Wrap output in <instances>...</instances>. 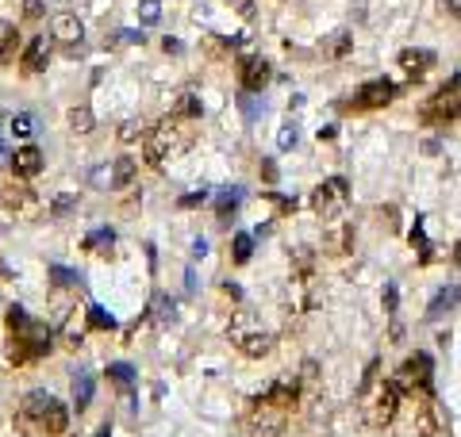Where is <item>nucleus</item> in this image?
I'll use <instances>...</instances> for the list:
<instances>
[{
	"mask_svg": "<svg viewBox=\"0 0 461 437\" xmlns=\"http://www.w3.org/2000/svg\"><path fill=\"white\" fill-rule=\"evenodd\" d=\"M43 165H46V157H43V150H39V146H20V150L12 154V173L20 177V180L39 177V173H43Z\"/></svg>",
	"mask_w": 461,
	"mask_h": 437,
	"instance_id": "4468645a",
	"label": "nucleus"
},
{
	"mask_svg": "<svg viewBox=\"0 0 461 437\" xmlns=\"http://www.w3.org/2000/svg\"><path fill=\"white\" fill-rule=\"evenodd\" d=\"M135 157L131 154H119L116 165H112V188H131V180H135Z\"/></svg>",
	"mask_w": 461,
	"mask_h": 437,
	"instance_id": "6ab92c4d",
	"label": "nucleus"
},
{
	"mask_svg": "<svg viewBox=\"0 0 461 437\" xmlns=\"http://www.w3.org/2000/svg\"><path fill=\"white\" fill-rule=\"evenodd\" d=\"M396 384L403 387V395H435V360H430V353L403 357Z\"/></svg>",
	"mask_w": 461,
	"mask_h": 437,
	"instance_id": "39448f33",
	"label": "nucleus"
},
{
	"mask_svg": "<svg viewBox=\"0 0 461 437\" xmlns=\"http://www.w3.org/2000/svg\"><path fill=\"white\" fill-rule=\"evenodd\" d=\"M457 299H461V288H457V284H450V288L435 292V299H430V307H427V319H438L442 311H450Z\"/></svg>",
	"mask_w": 461,
	"mask_h": 437,
	"instance_id": "4be33fe9",
	"label": "nucleus"
},
{
	"mask_svg": "<svg viewBox=\"0 0 461 437\" xmlns=\"http://www.w3.org/2000/svg\"><path fill=\"white\" fill-rule=\"evenodd\" d=\"M354 245V226H342V231L331 238V253H346Z\"/></svg>",
	"mask_w": 461,
	"mask_h": 437,
	"instance_id": "72a5a7b5",
	"label": "nucleus"
},
{
	"mask_svg": "<svg viewBox=\"0 0 461 437\" xmlns=\"http://www.w3.org/2000/svg\"><path fill=\"white\" fill-rule=\"evenodd\" d=\"M261 399L273 406H281V411H293V406L300 403V380L296 376H281V380H273V384L261 392Z\"/></svg>",
	"mask_w": 461,
	"mask_h": 437,
	"instance_id": "ddd939ff",
	"label": "nucleus"
},
{
	"mask_svg": "<svg viewBox=\"0 0 461 437\" xmlns=\"http://www.w3.org/2000/svg\"><path fill=\"white\" fill-rule=\"evenodd\" d=\"M169 116H177V119H200L204 108H200V100H196V92L185 89L181 96H177V104H173V111H169Z\"/></svg>",
	"mask_w": 461,
	"mask_h": 437,
	"instance_id": "aec40b11",
	"label": "nucleus"
},
{
	"mask_svg": "<svg viewBox=\"0 0 461 437\" xmlns=\"http://www.w3.org/2000/svg\"><path fill=\"white\" fill-rule=\"evenodd\" d=\"M234 8H239V12L246 16V20H250V16H254V4H250V0H234Z\"/></svg>",
	"mask_w": 461,
	"mask_h": 437,
	"instance_id": "c03bdc74",
	"label": "nucleus"
},
{
	"mask_svg": "<svg viewBox=\"0 0 461 437\" xmlns=\"http://www.w3.org/2000/svg\"><path fill=\"white\" fill-rule=\"evenodd\" d=\"M231 258H234V265H246L254 258V234H239V238H234Z\"/></svg>",
	"mask_w": 461,
	"mask_h": 437,
	"instance_id": "cd10ccee",
	"label": "nucleus"
},
{
	"mask_svg": "<svg viewBox=\"0 0 461 437\" xmlns=\"http://www.w3.org/2000/svg\"><path fill=\"white\" fill-rule=\"evenodd\" d=\"M293 142H296V123H285V127H281V135H277V146L288 150Z\"/></svg>",
	"mask_w": 461,
	"mask_h": 437,
	"instance_id": "58836bf2",
	"label": "nucleus"
},
{
	"mask_svg": "<svg viewBox=\"0 0 461 437\" xmlns=\"http://www.w3.org/2000/svg\"><path fill=\"white\" fill-rule=\"evenodd\" d=\"M419 411H416V437H442L446 430V414H442L435 395H416Z\"/></svg>",
	"mask_w": 461,
	"mask_h": 437,
	"instance_id": "1a4fd4ad",
	"label": "nucleus"
},
{
	"mask_svg": "<svg viewBox=\"0 0 461 437\" xmlns=\"http://www.w3.org/2000/svg\"><path fill=\"white\" fill-rule=\"evenodd\" d=\"M50 280L58 284V288H81V272L62 269V265H54V269H50Z\"/></svg>",
	"mask_w": 461,
	"mask_h": 437,
	"instance_id": "c85d7f7f",
	"label": "nucleus"
},
{
	"mask_svg": "<svg viewBox=\"0 0 461 437\" xmlns=\"http://www.w3.org/2000/svg\"><path fill=\"white\" fill-rule=\"evenodd\" d=\"M0 199H4V207H8V211H16V215H35V211H39V199H35V192L27 184H8Z\"/></svg>",
	"mask_w": 461,
	"mask_h": 437,
	"instance_id": "dca6fc26",
	"label": "nucleus"
},
{
	"mask_svg": "<svg viewBox=\"0 0 461 437\" xmlns=\"http://www.w3.org/2000/svg\"><path fill=\"white\" fill-rule=\"evenodd\" d=\"M381 303H384V311H389V315H392V311H396V303H400V288H396V284H384V292H381Z\"/></svg>",
	"mask_w": 461,
	"mask_h": 437,
	"instance_id": "c9c22d12",
	"label": "nucleus"
},
{
	"mask_svg": "<svg viewBox=\"0 0 461 437\" xmlns=\"http://www.w3.org/2000/svg\"><path fill=\"white\" fill-rule=\"evenodd\" d=\"M65 123H70L73 135H89V131H92V111L85 108V104H77V108L65 111Z\"/></svg>",
	"mask_w": 461,
	"mask_h": 437,
	"instance_id": "b1692460",
	"label": "nucleus"
},
{
	"mask_svg": "<svg viewBox=\"0 0 461 437\" xmlns=\"http://www.w3.org/2000/svg\"><path fill=\"white\" fill-rule=\"evenodd\" d=\"M81 35H85V27L81 20L73 12H58L50 20V39L54 43H65V46H73V43H81Z\"/></svg>",
	"mask_w": 461,
	"mask_h": 437,
	"instance_id": "2eb2a0df",
	"label": "nucleus"
},
{
	"mask_svg": "<svg viewBox=\"0 0 461 437\" xmlns=\"http://www.w3.org/2000/svg\"><path fill=\"white\" fill-rule=\"evenodd\" d=\"M8 131H12V138H31L35 135V116L31 111H20V116L8 123Z\"/></svg>",
	"mask_w": 461,
	"mask_h": 437,
	"instance_id": "a878e982",
	"label": "nucleus"
},
{
	"mask_svg": "<svg viewBox=\"0 0 461 437\" xmlns=\"http://www.w3.org/2000/svg\"><path fill=\"white\" fill-rule=\"evenodd\" d=\"M162 46H166V50H169V54H181V50H185V46H181V43H177V39H166Z\"/></svg>",
	"mask_w": 461,
	"mask_h": 437,
	"instance_id": "a18cd8bd",
	"label": "nucleus"
},
{
	"mask_svg": "<svg viewBox=\"0 0 461 437\" xmlns=\"http://www.w3.org/2000/svg\"><path fill=\"white\" fill-rule=\"evenodd\" d=\"M97 437H112V426H100V433Z\"/></svg>",
	"mask_w": 461,
	"mask_h": 437,
	"instance_id": "8fccbe9b",
	"label": "nucleus"
},
{
	"mask_svg": "<svg viewBox=\"0 0 461 437\" xmlns=\"http://www.w3.org/2000/svg\"><path fill=\"white\" fill-rule=\"evenodd\" d=\"M8 334H12V341H8V360H12V365H35V360H43L54 345L50 326L39 322V319H31L20 303L8 311Z\"/></svg>",
	"mask_w": 461,
	"mask_h": 437,
	"instance_id": "f03ea898",
	"label": "nucleus"
},
{
	"mask_svg": "<svg viewBox=\"0 0 461 437\" xmlns=\"http://www.w3.org/2000/svg\"><path fill=\"white\" fill-rule=\"evenodd\" d=\"M457 77L450 81V84H442V89L430 96L427 104L419 108V119L423 123H430V127H442V123H454L461 116V92H457Z\"/></svg>",
	"mask_w": 461,
	"mask_h": 437,
	"instance_id": "423d86ee",
	"label": "nucleus"
},
{
	"mask_svg": "<svg viewBox=\"0 0 461 437\" xmlns=\"http://www.w3.org/2000/svg\"><path fill=\"white\" fill-rule=\"evenodd\" d=\"M189 142H192V131L185 127V119L166 116L154 131L143 135V161L150 169H162L166 157H177L181 150H189Z\"/></svg>",
	"mask_w": 461,
	"mask_h": 437,
	"instance_id": "7ed1b4c3",
	"label": "nucleus"
},
{
	"mask_svg": "<svg viewBox=\"0 0 461 437\" xmlns=\"http://www.w3.org/2000/svg\"><path fill=\"white\" fill-rule=\"evenodd\" d=\"M346 204H350V184H346L342 177H331V180H323V184L312 192V211L319 215V218H338L346 211Z\"/></svg>",
	"mask_w": 461,
	"mask_h": 437,
	"instance_id": "6e6552de",
	"label": "nucleus"
},
{
	"mask_svg": "<svg viewBox=\"0 0 461 437\" xmlns=\"http://www.w3.org/2000/svg\"><path fill=\"white\" fill-rule=\"evenodd\" d=\"M234 338V345L242 349L246 357H266V353H273V345H277V338L269 334V330H261V326H250V330H239V334H231Z\"/></svg>",
	"mask_w": 461,
	"mask_h": 437,
	"instance_id": "f8f14e48",
	"label": "nucleus"
},
{
	"mask_svg": "<svg viewBox=\"0 0 461 437\" xmlns=\"http://www.w3.org/2000/svg\"><path fill=\"white\" fill-rule=\"evenodd\" d=\"M204 50H208L212 58H223V54H227V43L215 39V35H208V39H204Z\"/></svg>",
	"mask_w": 461,
	"mask_h": 437,
	"instance_id": "ea45409f",
	"label": "nucleus"
},
{
	"mask_svg": "<svg viewBox=\"0 0 461 437\" xmlns=\"http://www.w3.org/2000/svg\"><path fill=\"white\" fill-rule=\"evenodd\" d=\"M285 426H288V411L266 403L261 395L250 403V418H246V433L250 437H285Z\"/></svg>",
	"mask_w": 461,
	"mask_h": 437,
	"instance_id": "0eeeda50",
	"label": "nucleus"
},
{
	"mask_svg": "<svg viewBox=\"0 0 461 437\" xmlns=\"http://www.w3.org/2000/svg\"><path fill=\"white\" fill-rule=\"evenodd\" d=\"M139 16H143V23H154L158 16H162V4H158V0H143V8H139Z\"/></svg>",
	"mask_w": 461,
	"mask_h": 437,
	"instance_id": "e433bc0d",
	"label": "nucleus"
},
{
	"mask_svg": "<svg viewBox=\"0 0 461 437\" xmlns=\"http://www.w3.org/2000/svg\"><path fill=\"white\" fill-rule=\"evenodd\" d=\"M396 84H392L389 77H381V81H369V84H362L357 89V96H354V108H365V111H373V108H384V104H392L396 100Z\"/></svg>",
	"mask_w": 461,
	"mask_h": 437,
	"instance_id": "9d476101",
	"label": "nucleus"
},
{
	"mask_svg": "<svg viewBox=\"0 0 461 437\" xmlns=\"http://www.w3.org/2000/svg\"><path fill=\"white\" fill-rule=\"evenodd\" d=\"M204 196H208V192H189V196L181 199V207H196V204H204Z\"/></svg>",
	"mask_w": 461,
	"mask_h": 437,
	"instance_id": "79ce46f5",
	"label": "nucleus"
},
{
	"mask_svg": "<svg viewBox=\"0 0 461 437\" xmlns=\"http://www.w3.org/2000/svg\"><path fill=\"white\" fill-rule=\"evenodd\" d=\"M411 245L419 250V261H430V245H427V234H423V218H416V231H411Z\"/></svg>",
	"mask_w": 461,
	"mask_h": 437,
	"instance_id": "2f4dec72",
	"label": "nucleus"
},
{
	"mask_svg": "<svg viewBox=\"0 0 461 437\" xmlns=\"http://www.w3.org/2000/svg\"><path fill=\"white\" fill-rule=\"evenodd\" d=\"M73 207H77V196H70V192H62V196H54V199H50V215H54V218L70 215Z\"/></svg>",
	"mask_w": 461,
	"mask_h": 437,
	"instance_id": "c756f323",
	"label": "nucleus"
},
{
	"mask_svg": "<svg viewBox=\"0 0 461 437\" xmlns=\"http://www.w3.org/2000/svg\"><path fill=\"white\" fill-rule=\"evenodd\" d=\"M85 311H89V330H116V319H112L104 307H97V303H89V307H85Z\"/></svg>",
	"mask_w": 461,
	"mask_h": 437,
	"instance_id": "bb28decb",
	"label": "nucleus"
},
{
	"mask_svg": "<svg viewBox=\"0 0 461 437\" xmlns=\"http://www.w3.org/2000/svg\"><path fill=\"white\" fill-rule=\"evenodd\" d=\"M108 376L116 380L119 387H131V384H135V368H131V365H108Z\"/></svg>",
	"mask_w": 461,
	"mask_h": 437,
	"instance_id": "7c9ffc66",
	"label": "nucleus"
},
{
	"mask_svg": "<svg viewBox=\"0 0 461 437\" xmlns=\"http://www.w3.org/2000/svg\"><path fill=\"white\" fill-rule=\"evenodd\" d=\"M112 245H116V231H112V226H97V231H89V238H85V250L89 253H112Z\"/></svg>",
	"mask_w": 461,
	"mask_h": 437,
	"instance_id": "412c9836",
	"label": "nucleus"
},
{
	"mask_svg": "<svg viewBox=\"0 0 461 437\" xmlns=\"http://www.w3.org/2000/svg\"><path fill=\"white\" fill-rule=\"evenodd\" d=\"M454 265L461 269V238H457V245H454Z\"/></svg>",
	"mask_w": 461,
	"mask_h": 437,
	"instance_id": "09e8293b",
	"label": "nucleus"
},
{
	"mask_svg": "<svg viewBox=\"0 0 461 437\" xmlns=\"http://www.w3.org/2000/svg\"><path fill=\"white\" fill-rule=\"evenodd\" d=\"M92 403V376L89 372H73V406L85 411Z\"/></svg>",
	"mask_w": 461,
	"mask_h": 437,
	"instance_id": "5701e85b",
	"label": "nucleus"
},
{
	"mask_svg": "<svg viewBox=\"0 0 461 437\" xmlns=\"http://www.w3.org/2000/svg\"><path fill=\"white\" fill-rule=\"evenodd\" d=\"M269 77H273V65L266 58H258V54H250V58L239 62V81H242L246 92H261L269 84Z\"/></svg>",
	"mask_w": 461,
	"mask_h": 437,
	"instance_id": "9b49d317",
	"label": "nucleus"
},
{
	"mask_svg": "<svg viewBox=\"0 0 461 437\" xmlns=\"http://www.w3.org/2000/svg\"><path fill=\"white\" fill-rule=\"evenodd\" d=\"M16 46H20V31L16 27H0V65H12Z\"/></svg>",
	"mask_w": 461,
	"mask_h": 437,
	"instance_id": "393cba45",
	"label": "nucleus"
},
{
	"mask_svg": "<svg viewBox=\"0 0 461 437\" xmlns=\"http://www.w3.org/2000/svg\"><path fill=\"white\" fill-rule=\"evenodd\" d=\"M381 215L389 218V226H396V207H381Z\"/></svg>",
	"mask_w": 461,
	"mask_h": 437,
	"instance_id": "de8ad7c7",
	"label": "nucleus"
},
{
	"mask_svg": "<svg viewBox=\"0 0 461 437\" xmlns=\"http://www.w3.org/2000/svg\"><path fill=\"white\" fill-rule=\"evenodd\" d=\"M70 426V411L50 392H27L16 406V433L20 437H62Z\"/></svg>",
	"mask_w": 461,
	"mask_h": 437,
	"instance_id": "f257e3e1",
	"label": "nucleus"
},
{
	"mask_svg": "<svg viewBox=\"0 0 461 437\" xmlns=\"http://www.w3.org/2000/svg\"><path fill=\"white\" fill-rule=\"evenodd\" d=\"M23 16H27V20H39V16H43V0H27Z\"/></svg>",
	"mask_w": 461,
	"mask_h": 437,
	"instance_id": "a19ab883",
	"label": "nucleus"
},
{
	"mask_svg": "<svg viewBox=\"0 0 461 437\" xmlns=\"http://www.w3.org/2000/svg\"><path fill=\"white\" fill-rule=\"evenodd\" d=\"M389 334H392L389 341H403V326H400V322H392V330H389Z\"/></svg>",
	"mask_w": 461,
	"mask_h": 437,
	"instance_id": "49530a36",
	"label": "nucleus"
},
{
	"mask_svg": "<svg viewBox=\"0 0 461 437\" xmlns=\"http://www.w3.org/2000/svg\"><path fill=\"white\" fill-rule=\"evenodd\" d=\"M239 199H242V192H223L219 196V204H215V211H219V218L227 223V215H234V207H239Z\"/></svg>",
	"mask_w": 461,
	"mask_h": 437,
	"instance_id": "473e14b6",
	"label": "nucleus"
},
{
	"mask_svg": "<svg viewBox=\"0 0 461 437\" xmlns=\"http://www.w3.org/2000/svg\"><path fill=\"white\" fill-rule=\"evenodd\" d=\"M204 253H208V242L196 238V242H192V258H204Z\"/></svg>",
	"mask_w": 461,
	"mask_h": 437,
	"instance_id": "37998d69",
	"label": "nucleus"
},
{
	"mask_svg": "<svg viewBox=\"0 0 461 437\" xmlns=\"http://www.w3.org/2000/svg\"><path fill=\"white\" fill-rule=\"evenodd\" d=\"M143 135H146L143 123H124V127H119V142H139Z\"/></svg>",
	"mask_w": 461,
	"mask_h": 437,
	"instance_id": "f704fd0d",
	"label": "nucleus"
},
{
	"mask_svg": "<svg viewBox=\"0 0 461 437\" xmlns=\"http://www.w3.org/2000/svg\"><path fill=\"white\" fill-rule=\"evenodd\" d=\"M50 35H39V39L27 43L23 50V73H43L46 70V58H50Z\"/></svg>",
	"mask_w": 461,
	"mask_h": 437,
	"instance_id": "a211bd4d",
	"label": "nucleus"
},
{
	"mask_svg": "<svg viewBox=\"0 0 461 437\" xmlns=\"http://www.w3.org/2000/svg\"><path fill=\"white\" fill-rule=\"evenodd\" d=\"M400 399H403V387L396 380H373L369 387H362V414L373 430H384V426L396 422L400 414Z\"/></svg>",
	"mask_w": 461,
	"mask_h": 437,
	"instance_id": "20e7f679",
	"label": "nucleus"
},
{
	"mask_svg": "<svg viewBox=\"0 0 461 437\" xmlns=\"http://www.w3.org/2000/svg\"><path fill=\"white\" fill-rule=\"evenodd\" d=\"M400 70L416 81L427 77V73L435 70V50H416V46H408V50L400 54Z\"/></svg>",
	"mask_w": 461,
	"mask_h": 437,
	"instance_id": "f3484780",
	"label": "nucleus"
},
{
	"mask_svg": "<svg viewBox=\"0 0 461 437\" xmlns=\"http://www.w3.org/2000/svg\"><path fill=\"white\" fill-rule=\"evenodd\" d=\"M154 307H158V326H166V319H173V299L158 296V299H154Z\"/></svg>",
	"mask_w": 461,
	"mask_h": 437,
	"instance_id": "4c0bfd02",
	"label": "nucleus"
}]
</instances>
